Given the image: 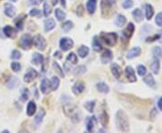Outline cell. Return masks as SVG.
<instances>
[{
  "label": "cell",
  "mask_w": 162,
  "mask_h": 133,
  "mask_svg": "<svg viewBox=\"0 0 162 133\" xmlns=\"http://www.w3.org/2000/svg\"><path fill=\"white\" fill-rule=\"evenodd\" d=\"M115 122H116V127L119 131L123 132L129 131L130 126H129L128 117L123 111L120 110L117 112L115 116Z\"/></svg>",
  "instance_id": "1"
},
{
  "label": "cell",
  "mask_w": 162,
  "mask_h": 133,
  "mask_svg": "<svg viewBox=\"0 0 162 133\" xmlns=\"http://www.w3.org/2000/svg\"><path fill=\"white\" fill-rule=\"evenodd\" d=\"M101 37L104 42L108 46H113L117 42V34L114 33H102Z\"/></svg>",
  "instance_id": "2"
},
{
  "label": "cell",
  "mask_w": 162,
  "mask_h": 133,
  "mask_svg": "<svg viewBox=\"0 0 162 133\" xmlns=\"http://www.w3.org/2000/svg\"><path fill=\"white\" fill-rule=\"evenodd\" d=\"M20 43H21V45H22L24 50H29L32 47V44H33V38H32V36L30 34H24L21 37Z\"/></svg>",
  "instance_id": "3"
},
{
  "label": "cell",
  "mask_w": 162,
  "mask_h": 133,
  "mask_svg": "<svg viewBox=\"0 0 162 133\" xmlns=\"http://www.w3.org/2000/svg\"><path fill=\"white\" fill-rule=\"evenodd\" d=\"M33 42H34L35 46H36L39 50H45L47 43H46L45 39L43 38L42 35H40V34H39V35H36V36L34 37V39H33Z\"/></svg>",
  "instance_id": "4"
},
{
  "label": "cell",
  "mask_w": 162,
  "mask_h": 133,
  "mask_svg": "<svg viewBox=\"0 0 162 133\" xmlns=\"http://www.w3.org/2000/svg\"><path fill=\"white\" fill-rule=\"evenodd\" d=\"M73 44H74V42L69 38H62L60 42V49L63 51H67V50H70L73 47Z\"/></svg>",
  "instance_id": "5"
},
{
  "label": "cell",
  "mask_w": 162,
  "mask_h": 133,
  "mask_svg": "<svg viewBox=\"0 0 162 133\" xmlns=\"http://www.w3.org/2000/svg\"><path fill=\"white\" fill-rule=\"evenodd\" d=\"M37 76H38L37 71L34 70V68H30L28 70V72L24 76V80H25V82H26V83H31L32 81H34V79L37 77Z\"/></svg>",
  "instance_id": "6"
},
{
  "label": "cell",
  "mask_w": 162,
  "mask_h": 133,
  "mask_svg": "<svg viewBox=\"0 0 162 133\" xmlns=\"http://www.w3.org/2000/svg\"><path fill=\"white\" fill-rule=\"evenodd\" d=\"M4 8H5V14L7 16L11 17V18L15 17L16 14V7L13 5H11L9 3H7L5 5V7H4Z\"/></svg>",
  "instance_id": "7"
},
{
  "label": "cell",
  "mask_w": 162,
  "mask_h": 133,
  "mask_svg": "<svg viewBox=\"0 0 162 133\" xmlns=\"http://www.w3.org/2000/svg\"><path fill=\"white\" fill-rule=\"evenodd\" d=\"M125 75H126V76H127V78H128V80L130 82L133 83V82H136L137 81L134 70L132 68V66H126V68H125Z\"/></svg>",
  "instance_id": "8"
},
{
  "label": "cell",
  "mask_w": 162,
  "mask_h": 133,
  "mask_svg": "<svg viewBox=\"0 0 162 133\" xmlns=\"http://www.w3.org/2000/svg\"><path fill=\"white\" fill-rule=\"evenodd\" d=\"M111 72L115 78L119 79L120 76H121V75H122V69H121V66H120L118 64H116V63L112 64Z\"/></svg>",
  "instance_id": "9"
},
{
  "label": "cell",
  "mask_w": 162,
  "mask_h": 133,
  "mask_svg": "<svg viewBox=\"0 0 162 133\" xmlns=\"http://www.w3.org/2000/svg\"><path fill=\"white\" fill-rule=\"evenodd\" d=\"M113 58V53H112L111 50H105L104 52L102 54L101 56V60H102L103 64H107L109 63Z\"/></svg>",
  "instance_id": "10"
},
{
  "label": "cell",
  "mask_w": 162,
  "mask_h": 133,
  "mask_svg": "<svg viewBox=\"0 0 162 133\" xmlns=\"http://www.w3.org/2000/svg\"><path fill=\"white\" fill-rule=\"evenodd\" d=\"M135 31V26L133 24H132V23H130L128 25V26L126 27V29L123 31V36L126 38V39H130L132 36V34H133V32Z\"/></svg>",
  "instance_id": "11"
},
{
  "label": "cell",
  "mask_w": 162,
  "mask_h": 133,
  "mask_svg": "<svg viewBox=\"0 0 162 133\" xmlns=\"http://www.w3.org/2000/svg\"><path fill=\"white\" fill-rule=\"evenodd\" d=\"M84 89H85V85H84L83 82H81V81L77 82V83L73 85V87H72V91H73V93H74L76 95L81 94L82 92L84 91Z\"/></svg>",
  "instance_id": "12"
},
{
  "label": "cell",
  "mask_w": 162,
  "mask_h": 133,
  "mask_svg": "<svg viewBox=\"0 0 162 133\" xmlns=\"http://www.w3.org/2000/svg\"><path fill=\"white\" fill-rule=\"evenodd\" d=\"M141 53V48H140V47H134V48H132V49L127 53V56H126V57H127L128 59H131V58H136L138 56H140Z\"/></svg>",
  "instance_id": "13"
},
{
  "label": "cell",
  "mask_w": 162,
  "mask_h": 133,
  "mask_svg": "<svg viewBox=\"0 0 162 133\" xmlns=\"http://www.w3.org/2000/svg\"><path fill=\"white\" fill-rule=\"evenodd\" d=\"M3 31H4V33L6 34V36L8 38H15L16 36V31L9 25L4 27Z\"/></svg>",
  "instance_id": "14"
},
{
  "label": "cell",
  "mask_w": 162,
  "mask_h": 133,
  "mask_svg": "<svg viewBox=\"0 0 162 133\" xmlns=\"http://www.w3.org/2000/svg\"><path fill=\"white\" fill-rule=\"evenodd\" d=\"M96 122H97V120H96L95 117H90V118L87 120V122H86V130H87V131H92L94 130L95 126L96 124Z\"/></svg>",
  "instance_id": "15"
},
{
  "label": "cell",
  "mask_w": 162,
  "mask_h": 133,
  "mask_svg": "<svg viewBox=\"0 0 162 133\" xmlns=\"http://www.w3.org/2000/svg\"><path fill=\"white\" fill-rule=\"evenodd\" d=\"M96 0H88L86 3V9L89 14H94L95 9H96Z\"/></svg>",
  "instance_id": "16"
},
{
  "label": "cell",
  "mask_w": 162,
  "mask_h": 133,
  "mask_svg": "<svg viewBox=\"0 0 162 133\" xmlns=\"http://www.w3.org/2000/svg\"><path fill=\"white\" fill-rule=\"evenodd\" d=\"M32 62L34 63V65H40V64H43V57L42 54L40 53H37V52H34L33 54V60Z\"/></svg>",
  "instance_id": "17"
},
{
  "label": "cell",
  "mask_w": 162,
  "mask_h": 133,
  "mask_svg": "<svg viewBox=\"0 0 162 133\" xmlns=\"http://www.w3.org/2000/svg\"><path fill=\"white\" fill-rule=\"evenodd\" d=\"M54 27H55V22H54L53 19L49 18V19H46L45 20V22H44V29H45L46 32L51 31Z\"/></svg>",
  "instance_id": "18"
},
{
  "label": "cell",
  "mask_w": 162,
  "mask_h": 133,
  "mask_svg": "<svg viewBox=\"0 0 162 133\" xmlns=\"http://www.w3.org/2000/svg\"><path fill=\"white\" fill-rule=\"evenodd\" d=\"M50 86H51V82L47 78H44L41 84V91L43 92V94H47L49 91Z\"/></svg>",
  "instance_id": "19"
},
{
  "label": "cell",
  "mask_w": 162,
  "mask_h": 133,
  "mask_svg": "<svg viewBox=\"0 0 162 133\" xmlns=\"http://www.w3.org/2000/svg\"><path fill=\"white\" fill-rule=\"evenodd\" d=\"M132 16L134 18V20L136 21L137 23H141L143 19V16H142V13L141 11V9L136 8L133 12H132Z\"/></svg>",
  "instance_id": "20"
},
{
  "label": "cell",
  "mask_w": 162,
  "mask_h": 133,
  "mask_svg": "<svg viewBox=\"0 0 162 133\" xmlns=\"http://www.w3.org/2000/svg\"><path fill=\"white\" fill-rule=\"evenodd\" d=\"M36 111V104L34 103V102H30L27 105V111L26 113L28 116H33Z\"/></svg>",
  "instance_id": "21"
},
{
  "label": "cell",
  "mask_w": 162,
  "mask_h": 133,
  "mask_svg": "<svg viewBox=\"0 0 162 133\" xmlns=\"http://www.w3.org/2000/svg\"><path fill=\"white\" fill-rule=\"evenodd\" d=\"M114 24L118 27H123V25L126 24V18L123 15H118L117 17H116V19H115Z\"/></svg>",
  "instance_id": "22"
},
{
  "label": "cell",
  "mask_w": 162,
  "mask_h": 133,
  "mask_svg": "<svg viewBox=\"0 0 162 133\" xmlns=\"http://www.w3.org/2000/svg\"><path fill=\"white\" fill-rule=\"evenodd\" d=\"M145 12H146V18H147L148 20H150L154 15L153 7H152L150 5L147 4V5L145 6Z\"/></svg>",
  "instance_id": "23"
},
{
  "label": "cell",
  "mask_w": 162,
  "mask_h": 133,
  "mask_svg": "<svg viewBox=\"0 0 162 133\" xmlns=\"http://www.w3.org/2000/svg\"><path fill=\"white\" fill-rule=\"evenodd\" d=\"M60 85V79L57 76H52L51 80V88L52 91H55L58 89Z\"/></svg>",
  "instance_id": "24"
},
{
  "label": "cell",
  "mask_w": 162,
  "mask_h": 133,
  "mask_svg": "<svg viewBox=\"0 0 162 133\" xmlns=\"http://www.w3.org/2000/svg\"><path fill=\"white\" fill-rule=\"evenodd\" d=\"M96 88H97L98 91L104 93V94H107L109 92V86L106 84L103 83V82L97 84L96 85Z\"/></svg>",
  "instance_id": "25"
},
{
  "label": "cell",
  "mask_w": 162,
  "mask_h": 133,
  "mask_svg": "<svg viewBox=\"0 0 162 133\" xmlns=\"http://www.w3.org/2000/svg\"><path fill=\"white\" fill-rule=\"evenodd\" d=\"M144 82H145L146 85H148L149 86H151V87H153V86H155V84H156V82H155V79L153 78V76H152V75H150V74H149V75H147L144 77Z\"/></svg>",
  "instance_id": "26"
},
{
  "label": "cell",
  "mask_w": 162,
  "mask_h": 133,
  "mask_svg": "<svg viewBox=\"0 0 162 133\" xmlns=\"http://www.w3.org/2000/svg\"><path fill=\"white\" fill-rule=\"evenodd\" d=\"M77 52H78V55H79L81 58H86V57L88 55V53H89V49H88L86 46H81V47L78 49Z\"/></svg>",
  "instance_id": "27"
},
{
  "label": "cell",
  "mask_w": 162,
  "mask_h": 133,
  "mask_svg": "<svg viewBox=\"0 0 162 133\" xmlns=\"http://www.w3.org/2000/svg\"><path fill=\"white\" fill-rule=\"evenodd\" d=\"M151 69H152L154 74H156V75L159 74V72H160V61L158 58H154L153 62L151 64Z\"/></svg>",
  "instance_id": "28"
},
{
  "label": "cell",
  "mask_w": 162,
  "mask_h": 133,
  "mask_svg": "<svg viewBox=\"0 0 162 133\" xmlns=\"http://www.w3.org/2000/svg\"><path fill=\"white\" fill-rule=\"evenodd\" d=\"M93 49L96 52H99L100 50H102V46H101L99 40L96 36H95L94 39H93Z\"/></svg>",
  "instance_id": "29"
},
{
  "label": "cell",
  "mask_w": 162,
  "mask_h": 133,
  "mask_svg": "<svg viewBox=\"0 0 162 133\" xmlns=\"http://www.w3.org/2000/svg\"><path fill=\"white\" fill-rule=\"evenodd\" d=\"M18 83H19L18 78L15 77V76H13V77L10 78V80L7 82V87H8V88H15V87H16L17 86Z\"/></svg>",
  "instance_id": "30"
},
{
  "label": "cell",
  "mask_w": 162,
  "mask_h": 133,
  "mask_svg": "<svg viewBox=\"0 0 162 133\" xmlns=\"http://www.w3.org/2000/svg\"><path fill=\"white\" fill-rule=\"evenodd\" d=\"M108 122H109V117H108V114L105 112H103L100 115V122L103 126H106L108 124Z\"/></svg>",
  "instance_id": "31"
},
{
  "label": "cell",
  "mask_w": 162,
  "mask_h": 133,
  "mask_svg": "<svg viewBox=\"0 0 162 133\" xmlns=\"http://www.w3.org/2000/svg\"><path fill=\"white\" fill-rule=\"evenodd\" d=\"M55 16L57 17V19L59 21H62L66 18V14L61 10V9L58 8L55 10Z\"/></svg>",
  "instance_id": "32"
},
{
  "label": "cell",
  "mask_w": 162,
  "mask_h": 133,
  "mask_svg": "<svg viewBox=\"0 0 162 133\" xmlns=\"http://www.w3.org/2000/svg\"><path fill=\"white\" fill-rule=\"evenodd\" d=\"M95 105V101H89V102H86L85 104H84V107L89 112H94Z\"/></svg>",
  "instance_id": "33"
},
{
  "label": "cell",
  "mask_w": 162,
  "mask_h": 133,
  "mask_svg": "<svg viewBox=\"0 0 162 133\" xmlns=\"http://www.w3.org/2000/svg\"><path fill=\"white\" fill-rule=\"evenodd\" d=\"M44 115H45V112H44V110H41L40 112L37 114V116L35 117V123H36V124H40V123L43 122V118H44Z\"/></svg>",
  "instance_id": "34"
},
{
  "label": "cell",
  "mask_w": 162,
  "mask_h": 133,
  "mask_svg": "<svg viewBox=\"0 0 162 133\" xmlns=\"http://www.w3.org/2000/svg\"><path fill=\"white\" fill-rule=\"evenodd\" d=\"M73 26H74V25H73V23H72V22H70V21H67V22H65V23L62 25L61 27H62V29H63L65 32L68 33V32H69V31L73 28Z\"/></svg>",
  "instance_id": "35"
},
{
  "label": "cell",
  "mask_w": 162,
  "mask_h": 133,
  "mask_svg": "<svg viewBox=\"0 0 162 133\" xmlns=\"http://www.w3.org/2000/svg\"><path fill=\"white\" fill-rule=\"evenodd\" d=\"M67 60H68V62L72 63V64H77V56H76V54L73 53V52H71L70 54H68V56L67 57Z\"/></svg>",
  "instance_id": "36"
},
{
  "label": "cell",
  "mask_w": 162,
  "mask_h": 133,
  "mask_svg": "<svg viewBox=\"0 0 162 133\" xmlns=\"http://www.w3.org/2000/svg\"><path fill=\"white\" fill-rule=\"evenodd\" d=\"M153 55L155 58H162V50L160 47H155L153 49Z\"/></svg>",
  "instance_id": "37"
},
{
  "label": "cell",
  "mask_w": 162,
  "mask_h": 133,
  "mask_svg": "<svg viewBox=\"0 0 162 133\" xmlns=\"http://www.w3.org/2000/svg\"><path fill=\"white\" fill-rule=\"evenodd\" d=\"M43 12H44V16L46 17H48L51 14V8L48 3H44V5H43Z\"/></svg>",
  "instance_id": "38"
},
{
  "label": "cell",
  "mask_w": 162,
  "mask_h": 133,
  "mask_svg": "<svg viewBox=\"0 0 162 133\" xmlns=\"http://www.w3.org/2000/svg\"><path fill=\"white\" fill-rule=\"evenodd\" d=\"M53 67H54V70L59 74V75L61 76V77H64V74H63V71H62V68L59 66V64L58 63H56V62H53Z\"/></svg>",
  "instance_id": "39"
},
{
  "label": "cell",
  "mask_w": 162,
  "mask_h": 133,
  "mask_svg": "<svg viewBox=\"0 0 162 133\" xmlns=\"http://www.w3.org/2000/svg\"><path fill=\"white\" fill-rule=\"evenodd\" d=\"M25 16H19V18L16 20V27L17 29H19V30H22L23 29V20L25 19Z\"/></svg>",
  "instance_id": "40"
},
{
  "label": "cell",
  "mask_w": 162,
  "mask_h": 133,
  "mask_svg": "<svg viewBox=\"0 0 162 133\" xmlns=\"http://www.w3.org/2000/svg\"><path fill=\"white\" fill-rule=\"evenodd\" d=\"M86 71V66H77V68L75 69V74L76 75H83V74H85V72Z\"/></svg>",
  "instance_id": "41"
},
{
  "label": "cell",
  "mask_w": 162,
  "mask_h": 133,
  "mask_svg": "<svg viewBox=\"0 0 162 133\" xmlns=\"http://www.w3.org/2000/svg\"><path fill=\"white\" fill-rule=\"evenodd\" d=\"M137 71H138V74L140 76H144L146 74V72H147V68L143 65H139L137 66Z\"/></svg>",
  "instance_id": "42"
},
{
  "label": "cell",
  "mask_w": 162,
  "mask_h": 133,
  "mask_svg": "<svg viewBox=\"0 0 162 133\" xmlns=\"http://www.w3.org/2000/svg\"><path fill=\"white\" fill-rule=\"evenodd\" d=\"M41 15H42V13H41V11L39 10V9H32L31 11H30V16L33 17H40L41 16Z\"/></svg>",
  "instance_id": "43"
},
{
  "label": "cell",
  "mask_w": 162,
  "mask_h": 133,
  "mask_svg": "<svg viewBox=\"0 0 162 133\" xmlns=\"http://www.w3.org/2000/svg\"><path fill=\"white\" fill-rule=\"evenodd\" d=\"M11 68H12L13 71L18 72V71L21 70V65L19 63H17V62H12L11 63Z\"/></svg>",
  "instance_id": "44"
},
{
  "label": "cell",
  "mask_w": 162,
  "mask_h": 133,
  "mask_svg": "<svg viewBox=\"0 0 162 133\" xmlns=\"http://www.w3.org/2000/svg\"><path fill=\"white\" fill-rule=\"evenodd\" d=\"M132 6H133V2H132V0H125V1L123 3V7L125 9L131 8Z\"/></svg>",
  "instance_id": "45"
},
{
  "label": "cell",
  "mask_w": 162,
  "mask_h": 133,
  "mask_svg": "<svg viewBox=\"0 0 162 133\" xmlns=\"http://www.w3.org/2000/svg\"><path fill=\"white\" fill-rule=\"evenodd\" d=\"M21 53L18 51V50H15L12 51V54H11V58L12 59H19V58H21Z\"/></svg>",
  "instance_id": "46"
},
{
  "label": "cell",
  "mask_w": 162,
  "mask_h": 133,
  "mask_svg": "<svg viewBox=\"0 0 162 133\" xmlns=\"http://www.w3.org/2000/svg\"><path fill=\"white\" fill-rule=\"evenodd\" d=\"M155 22L158 26L160 27H162V13H159L156 16V19H155Z\"/></svg>",
  "instance_id": "47"
},
{
  "label": "cell",
  "mask_w": 162,
  "mask_h": 133,
  "mask_svg": "<svg viewBox=\"0 0 162 133\" xmlns=\"http://www.w3.org/2000/svg\"><path fill=\"white\" fill-rule=\"evenodd\" d=\"M29 98V91L27 90V89H24L23 90V92H22V95H21V99H22V101H26V100Z\"/></svg>",
  "instance_id": "48"
},
{
  "label": "cell",
  "mask_w": 162,
  "mask_h": 133,
  "mask_svg": "<svg viewBox=\"0 0 162 133\" xmlns=\"http://www.w3.org/2000/svg\"><path fill=\"white\" fill-rule=\"evenodd\" d=\"M83 14H84V7H83V6H78L77 8V16H83Z\"/></svg>",
  "instance_id": "49"
},
{
  "label": "cell",
  "mask_w": 162,
  "mask_h": 133,
  "mask_svg": "<svg viewBox=\"0 0 162 133\" xmlns=\"http://www.w3.org/2000/svg\"><path fill=\"white\" fill-rule=\"evenodd\" d=\"M159 39H160V35L158 34V35H155L152 38H148V39H147V42H153V41L159 40Z\"/></svg>",
  "instance_id": "50"
},
{
  "label": "cell",
  "mask_w": 162,
  "mask_h": 133,
  "mask_svg": "<svg viewBox=\"0 0 162 133\" xmlns=\"http://www.w3.org/2000/svg\"><path fill=\"white\" fill-rule=\"evenodd\" d=\"M31 5H39V3L42 1V0H29Z\"/></svg>",
  "instance_id": "51"
},
{
  "label": "cell",
  "mask_w": 162,
  "mask_h": 133,
  "mask_svg": "<svg viewBox=\"0 0 162 133\" xmlns=\"http://www.w3.org/2000/svg\"><path fill=\"white\" fill-rule=\"evenodd\" d=\"M158 106H159V108L160 111H162V97L159 100V103H158Z\"/></svg>",
  "instance_id": "52"
},
{
  "label": "cell",
  "mask_w": 162,
  "mask_h": 133,
  "mask_svg": "<svg viewBox=\"0 0 162 133\" xmlns=\"http://www.w3.org/2000/svg\"><path fill=\"white\" fill-rule=\"evenodd\" d=\"M106 1H107V2H108V3L112 6V5H113V4H115L117 0H106Z\"/></svg>",
  "instance_id": "53"
},
{
  "label": "cell",
  "mask_w": 162,
  "mask_h": 133,
  "mask_svg": "<svg viewBox=\"0 0 162 133\" xmlns=\"http://www.w3.org/2000/svg\"><path fill=\"white\" fill-rule=\"evenodd\" d=\"M60 2H61V6L66 7V1L65 0H60Z\"/></svg>",
  "instance_id": "54"
},
{
  "label": "cell",
  "mask_w": 162,
  "mask_h": 133,
  "mask_svg": "<svg viewBox=\"0 0 162 133\" xmlns=\"http://www.w3.org/2000/svg\"><path fill=\"white\" fill-rule=\"evenodd\" d=\"M51 3H52V5H53V6H55V5H57V4H58V0H52V1H51Z\"/></svg>",
  "instance_id": "55"
},
{
  "label": "cell",
  "mask_w": 162,
  "mask_h": 133,
  "mask_svg": "<svg viewBox=\"0 0 162 133\" xmlns=\"http://www.w3.org/2000/svg\"><path fill=\"white\" fill-rule=\"evenodd\" d=\"M54 56H55V57L57 56V57H59V58H60V52H59V51H57V52H55V54H54Z\"/></svg>",
  "instance_id": "56"
},
{
  "label": "cell",
  "mask_w": 162,
  "mask_h": 133,
  "mask_svg": "<svg viewBox=\"0 0 162 133\" xmlns=\"http://www.w3.org/2000/svg\"><path fill=\"white\" fill-rule=\"evenodd\" d=\"M3 132H7V133H8L9 131H3Z\"/></svg>",
  "instance_id": "57"
},
{
  "label": "cell",
  "mask_w": 162,
  "mask_h": 133,
  "mask_svg": "<svg viewBox=\"0 0 162 133\" xmlns=\"http://www.w3.org/2000/svg\"><path fill=\"white\" fill-rule=\"evenodd\" d=\"M11 1H12V2H16L17 0H11Z\"/></svg>",
  "instance_id": "58"
}]
</instances>
